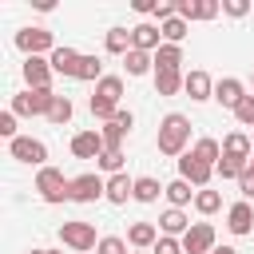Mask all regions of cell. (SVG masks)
I'll return each instance as SVG.
<instances>
[{"instance_id": "42", "label": "cell", "mask_w": 254, "mask_h": 254, "mask_svg": "<svg viewBox=\"0 0 254 254\" xmlns=\"http://www.w3.org/2000/svg\"><path fill=\"white\" fill-rule=\"evenodd\" d=\"M238 190H242V198H246V202L254 198V171H246V175L238 179Z\"/></svg>"}, {"instance_id": "31", "label": "cell", "mask_w": 254, "mask_h": 254, "mask_svg": "<svg viewBox=\"0 0 254 254\" xmlns=\"http://www.w3.org/2000/svg\"><path fill=\"white\" fill-rule=\"evenodd\" d=\"M183 79H187L183 71H155V91L159 95H175L183 87Z\"/></svg>"}, {"instance_id": "25", "label": "cell", "mask_w": 254, "mask_h": 254, "mask_svg": "<svg viewBox=\"0 0 254 254\" xmlns=\"http://www.w3.org/2000/svg\"><path fill=\"white\" fill-rule=\"evenodd\" d=\"M190 155H194V159H202L206 167H218V159H222V143H218V139H198Z\"/></svg>"}, {"instance_id": "12", "label": "cell", "mask_w": 254, "mask_h": 254, "mask_svg": "<svg viewBox=\"0 0 254 254\" xmlns=\"http://www.w3.org/2000/svg\"><path fill=\"white\" fill-rule=\"evenodd\" d=\"M52 60H44V56H28L24 60V79H28V87H52Z\"/></svg>"}, {"instance_id": "3", "label": "cell", "mask_w": 254, "mask_h": 254, "mask_svg": "<svg viewBox=\"0 0 254 254\" xmlns=\"http://www.w3.org/2000/svg\"><path fill=\"white\" fill-rule=\"evenodd\" d=\"M52 103H56L52 87H28L24 95H12V111L16 115H48Z\"/></svg>"}, {"instance_id": "18", "label": "cell", "mask_w": 254, "mask_h": 254, "mask_svg": "<svg viewBox=\"0 0 254 254\" xmlns=\"http://www.w3.org/2000/svg\"><path fill=\"white\" fill-rule=\"evenodd\" d=\"M48 60H52V71L56 75H71L75 79V71H79V52L75 48H56Z\"/></svg>"}, {"instance_id": "27", "label": "cell", "mask_w": 254, "mask_h": 254, "mask_svg": "<svg viewBox=\"0 0 254 254\" xmlns=\"http://www.w3.org/2000/svg\"><path fill=\"white\" fill-rule=\"evenodd\" d=\"M163 194L171 198V206H179V210H183L198 190H190V183H187V179H175V183H167V190H163Z\"/></svg>"}, {"instance_id": "30", "label": "cell", "mask_w": 254, "mask_h": 254, "mask_svg": "<svg viewBox=\"0 0 254 254\" xmlns=\"http://www.w3.org/2000/svg\"><path fill=\"white\" fill-rule=\"evenodd\" d=\"M75 79H87V83L95 79V83H99V79H103V60H99V56H79V71H75Z\"/></svg>"}, {"instance_id": "13", "label": "cell", "mask_w": 254, "mask_h": 254, "mask_svg": "<svg viewBox=\"0 0 254 254\" xmlns=\"http://www.w3.org/2000/svg\"><path fill=\"white\" fill-rule=\"evenodd\" d=\"M103 151H107V143H103L99 131H79V135L71 139V155H75V159H99Z\"/></svg>"}, {"instance_id": "46", "label": "cell", "mask_w": 254, "mask_h": 254, "mask_svg": "<svg viewBox=\"0 0 254 254\" xmlns=\"http://www.w3.org/2000/svg\"><path fill=\"white\" fill-rule=\"evenodd\" d=\"M250 171H254V159H250Z\"/></svg>"}, {"instance_id": "34", "label": "cell", "mask_w": 254, "mask_h": 254, "mask_svg": "<svg viewBox=\"0 0 254 254\" xmlns=\"http://www.w3.org/2000/svg\"><path fill=\"white\" fill-rule=\"evenodd\" d=\"M218 206H222V194H218V190H206V187H202V190L194 194V210H198V214H214Z\"/></svg>"}, {"instance_id": "43", "label": "cell", "mask_w": 254, "mask_h": 254, "mask_svg": "<svg viewBox=\"0 0 254 254\" xmlns=\"http://www.w3.org/2000/svg\"><path fill=\"white\" fill-rule=\"evenodd\" d=\"M155 4H159V0H135V12H143V16H155Z\"/></svg>"}, {"instance_id": "29", "label": "cell", "mask_w": 254, "mask_h": 254, "mask_svg": "<svg viewBox=\"0 0 254 254\" xmlns=\"http://www.w3.org/2000/svg\"><path fill=\"white\" fill-rule=\"evenodd\" d=\"M159 32H163V44H183V36H187V20H183V16H171V20L159 24Z\"/></svg>"}, {"instance_id": "15", "label": "cell", "mask_w": 254, "mask_h": 254, "mask_svg": "<svg viewBox=\"0 0 254 254\" xmlns=\"http://www.w3.org/2000/svg\"><path fill=\"white\" fill-rule=\"evenodd\" d=\"M183 91L194 99V103H202V99H214V83H210V75L206 71H187V79H183Z\"/></svg>"}, {"instance_id": "21", "label": "cell", "mask_w": 254, "mask_h": 254, "mask_svg": "<svg viewBox=\"0 0 254 254\" xmlns=\"http://www.w3.org/2000/svg\"><path fill=\"white\" fill-rule=\"evenodd\" d=\"M127 198H135V179L111 175L107 179V202H127Z\"/></svg>"}, {"instance_id": "23", "label": "cell", "mask_w": 254, "mask_h": 254, "mask_svg": "<svg viewBox=\"0 0 254 254\" xmlns=\"http://www.w3.org/2000/svg\"><path fill=\"white\" fill-rule=\"evenodd\" d=\"M250 151H254V143H250L242 131H230V135L222 139V155H234V159H250Z\"/></svg>"}, {"instance_id": "38", "label": "cell", "mask_w": 254, "mask_h": 254, "mask_svg": "<svg viewBox=\"0 0 254 254\" xmlns=\"http://www.w3.org/2000/svg\"><path fill=\"white\" fill-rule=\"evenodd\" d=\"M151 254H183V242H179V238H167V234H159V242L151 246Z\"/></svg>"}, {"instance_id": "9", "label": "cell", "mask_w": 254, "mask_h": 254, "mask_svg": "<svg viewBox=\"0 0 254 254\" xmlns=\"http://www.w3.org/2000/svg\"><path fill=\"white\" fill-rule=\"evenodd\" d=\"M179 179H187L190 187H198V190H202V187L214 179V167H206L202 159H194V155L187 151V155L179 159Z\"/></svg>"}, {"instance_id": "11", "label": "cell", "mask_w": 254, "mask_h": 254, "mask_svg": "<svg viewBox=\"0 0 254 254\" xmlns=\"http://www.w3.org/2000/svg\"><path fill=\"white\" fill-rule=\"evenodd\" d=\"M131 123H135V115L131 111H119L111 123H103V143H107V151H123V139H127V131H131Z\"/></svg>"}, {"instance_id": "2", "label": "cell", "mask_w": 254, "mask_h": 254, "mask_svg": "<svg viewBox=\"0 0 254 254\" xmlns=\"http://www.w3.org/2000/svg\"><path fill=\"white\" fill-rule=\"evenodd\" d=\"M36 190H40L44 202H64V198H71V179H64L60 167H40L36 171Z\"/></svg>"}, {"instance_id": "40", "label": "cell", "mask_w": 254, "mask_h": 254, "mask_svg": "<svg viewBox=\"0 0 254 254\" xmlns=\"http://www.w3.org/2000/svg\"><path fill=\"white\" fill-rule=\"evenodd\" d=\"M222 12L238 20V16H246V12H250V0H222Z\"/></svg>"}, {"instance_id": "8", "label": "cell", "mask_w": 254, "mask_h": 254, "mask_svg": "<svg viewBox=\"0 0 254 254\" xmlns=\"http://www.w3.org/2000/svg\"><path fill=\"white\" fill-rule=\"evenodd\" d=\"M107 198V183L99 175H75L71 179V202H95Z\"/></svg>"}, {"instance_id": "6", "label": "cell", "mask_w": 254, "mask_h": 254, "mask_svg": "<svg viewBox=\"0 0 254 254\" xmlns=\"http://www.w3.org/2000/svg\"><path fill=\"white\" fill-rule=\"evenodd\" d=\"M8 151H12V159H20V163L48 167V147H44L40 139H32V135H16V139L8 143Z\"/></svg>"}, {"instance_id": "26", "label": "cell", "mask_w": 254, "mask_h": 254, "mask_svg": "<svg viewBox=\"0 0 254 254\" xmlns=\"http://www.w3.org/2000/svg\"><path fill=\"white\" fill-rule=\"evenodd\" d=\"M246 171H250V159H234V155H222L214 167V175H222V179H242Z\"/></svg>"}, {"instance_id": "20", "label": "cell", "mask_w": 254, "mask_h": 254, "mask_svg": "<svg viewBox=\"0 0 254 254\" xmlns=\"http://www.w3.org/2000/svg\"><path fill=\"white\" fill-rule=\"evenodd\" d=\"M127 242H131V246H139V250H147V246H155V242H159V226H155V222H131Z\"/></svg>"}, {"instance_id": "4", "label": "cell", "mask_w": 254, "mask_h": 254, "mask_svg": "<svg viewBox=\"0 0 254 254\" xmlns=\"http://www.w3.org/2000/svg\"><path fill=\"white\" fill-rule=\"evenodd\" d=\"M60 242H64V246H71V250H79V254H87V250H95V246H99L95 226H91V222H79V218L60 226Z\"/></svg>"}, {"instance_id": "39", "label": "cell", "mask_w": 254, "mask_h": 254, "mask_svg": "<svg viewBox=\"0 0 254 254\" xmlns=\"http://www.w3.org/2000/svg\"><path fill=\"white\" fill-rule=\"evenodd\" d=\"M234 115H238V123H242V127H254V95H246V99L238 103V111H234Z\"/></svg>"}, {"instance_id": "19", "label": "cell", "mask_w": 254, "mask_h": 254, "mask_svg": "<svg viewBox=\"0 0 254 254\" xmlns=\"http://www.w3.org/2000/svg\"><path fill=\"white\" fill-rule=\"evenodd\" d=\"M159 230H163L167 238H175V234H187V230H190V218H187L179 206H171V210H163V218H159Z\"/></svg>"}, {"instance_id": "41", "label": "cell", "mask_w": 254, "mask_h": 254, "mask_svg": "<svg viewBox=\"0 0 254 254\" xmlns=\"http://www.w3.org/2000/svg\"><path fill=\"white\" fill-rule=\"evenodd\" d=\"M0 135H4V139H16V111H12V107L0 115Z\"/></svg>"}, {"instance_id": "44", "label": "cell", "mask_w": 254, "mask_h": 254, "mask_svg": "<svg viewBox=\"0 0 254 254\" xmlns=\"http://www.w3.org/2000/svg\"><path fill=\"white\" fill-rule=\"evenodd\" d=\"M210 254H238V250H234V246H214Z\"/></svg>"}, {"instance_id": "33", "label": "cell", "mask_w": 254, "mask_h": 254, "mask_svg": "<svg viewBox=\"0 0 254 254\" xmlns=\"http://www.w3.org/2000/svg\"><path fill=\"white\" fill-rule=\"evenodd\" d=\"M95 95H103V99L119 103V95H123V79H119V75H103V79L95 83Z\"/></svg>"}, {"instance_id": "36", "label": "cell", "mask_w": 254, "mask_h": 254, "mask_svg": "<svg viewBox=\"0 0 254 254\" xmlns=\"http://www.w3.org/2000/svg\"><path fill=\"white\" fill-rule=\"evenodd\" d=\"M95 163H99L107 175H123V151H103Z\"/></svg>"}, {"instance_id": "28", "label": "cell", "mask_w": 254, "mask_h": 254, "mask_svg": "<svg viewBox=\"0 0 254 254\" xmlns=\"http://www.w3.org/2000/svg\"><path fill=\"white\" fill-rule=\"evenodd\" d=\"M163 190H167V187H159V179H151V175L135 179V202H155Z\"/></svg>"}, {"instance_id": "17", "label": "cell", "mask_w": 254, "mask_h": 254, "mask_svg": "<svg viewBox=\"0 0 254 254\" xmlns=\"http://www.w3.org/2000/svg\"><path fill=\"white\" fill-rule=\"evenodd\" d=\"M226 226H230V234H250V230H254V210H250L246 198L226 210Z\"/></svg>"}, {"instance_id": "1", "label": "cell", "mask_w": 254, "mask_h": 254, "mask_svg": "<svg viewBox=\"0 0 254 254\" xmlns=\"http://www.w3.org/2000/svg\"><path fill=\"white\" fill-rule=\"evenodd\" d=\"M187 139H190V119L171 111L163 123H159V151L163 155H183L187 151Z\"/></svg>"}, {"instance_id": "7", "label": "cell", "mask_w": 254, "mask_h": 254, "mask_svg": "<svg viewBox=\"0 0 254 254\" xmlns=\"http://www.w3.org/2000/svg\"><path fill=\"white\" fill-rule=\"evenodd\" d=\"M179 242H183V254H210L214 250V226L210 222H190V230Z\"/></svg>"}, {"instance_id": "16", "label": "cell", "mask_w": 254, "mask_h": 254, "mask_svg": "<svg viewBox=\"0 0 254 254\" xmlns=\"http://www.w3.org/2000/svg\"><path fill=\"white\" fill-rule=\"evenodd\" d=\"M159 40H163V32H159L155 24H135V28H131V48H135V52H159V48H163Z\"/></svg>"}, {"instance_id": "35", "label": "cell", "mask_w": 254, "mask_h": 254, "mask_svg": "<svg viewBox=\"0 0 254 254\" xmlns=\"http://www.w3.org/2000/svg\"><path fill=\"white\" fill-rule=\"evenodd\" d=\"M71 111H75V107H71V99H67V95H56V103H52L48 119H52V123H67V119H71Z\"/></svg>"}, {"instance_id": "24", "label": "cell", "mask_w": 254, "mask_h": 254, "mask_svg": "<svg viewBox=\"0 0 254 254\" xmlns=\"http://www.w3.org/2000/svg\"><path fill=\"white\" fill-rule=\"evenodd\" d=\"M151 64H155V56H151V52H135V48H131V52L123 56L127 75H147V71H151Z\"/></svg>"}, {"instance_id": "37", "label": "cell", "mask_w": 254, "mask_h": 254, "mask_svg": "<svg viewBox=\"0 0 254 254\" xmlns=\"http://www.w3.org/2000/svg\"><path fill=\"white\" fill-rule=\"evenodd\" d=\"M95 254H127V242H123V238H115V234H107V238H99Z\"/></svg>"}, {"instance_id": "5", "label": "cell", "mask_w": 254, "mask_h": 254, "mask_svg": "<svg viewBox=\"0 0 254 254\" xmlns=\"http://www.w3.org/2000/svg\"><path fill=\"white\" fill-rule=\"evenodd\" d=\"M16 48L24 56H44V52H56V36L48 28H20L16 32Z\"/></svg>"}, {"instance_id": "22", "label": "cell", "mask_w": 254, "mask_h": 254, "mask_svg": "<svg viewBox=\"0 0 254 254\" xmlns=\"http://www.w3.org/2000/svg\"><path fill=\"white\" fill-rule=\"evenodd\" d=\"M179 64H183V48L179 44H163L155 52V71H179Z\"/></svg>"}, {"instance_id": "10", "label": "cell", "mask_w": 254, "mask_h": 254, "mask_svg": "<svg viewBox=\"0 0 254 254\" xmlns=\"http://www.w3.org/2000/svg\"><path fill=\"white\" fill-rule=\"evenodd\" d=\"M175 12L190 24V20H214L222 12V4L218 0H175Z\"/></svg>"}, {"instance_id": "32", "label": "cell", "mask_w": 254, "mask_h": 254, "mask_svg": "<svg viewBox=\"0 0 254 254\" xmlns=\"http://www.w3.org/2000/svg\"><path fill=\"white\" fill-rule=\"evenodd\" d=\"M107 52L111 56H127L131 52V32L127 28H111L107 32Z\"/></svg>"}, {"instance_id": "14", "label": "cell", "mask_w": 254, "mask_h": 254, "mask_svg": "<svg viewBox=\"0 0 254 254\" xmlns=\"http://www.w3.org/2000/svg\"><path fill=\"white\" fill-rule=\"evenodd\" d=\"M214 99H218L222 107H230V111H238V103L246 99V87H242V79H234V75H226V79H218V83H214Z\"/></svg>"}, {"instance_id": "45", "label": "cell", "mask_w": 254, "mask_h": 254, "mask_svg": "<svg viewBox=\"0 0 254 254\" xmlns=\"http://www.w3.org/2000/svg\"><path fill=\"white\" fill-rule=\"evenodd\" d=\"M32 254H60V250H32Z\"/></svg>"}]
</instances>
